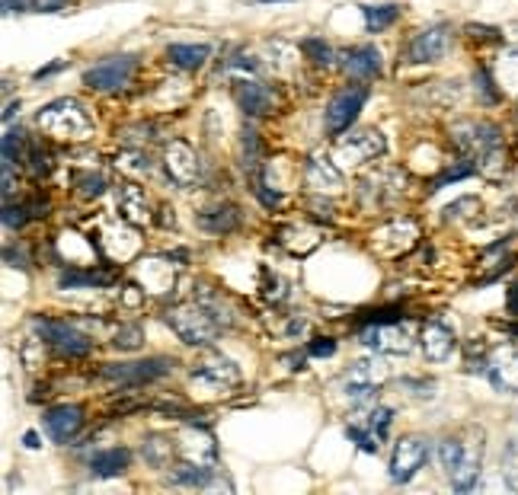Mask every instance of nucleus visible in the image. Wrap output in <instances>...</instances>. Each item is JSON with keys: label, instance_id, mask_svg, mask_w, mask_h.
I'll use <instances>...</instances> for the list:
<instances>
[{"label": "nucleus", "instance_id": "f257e3e1", "mask_svg": "<svg viewBox=\"0 0 518 495\" xmlns=\"http://www.w3.org/2000/svg\"><path fill=\"white\" fill-rule=\"evenodd\" d=\"M451 141L480 170L487 173L499 170V160H503V131L493 122H458L451 128Z\"/></svg>", "mask_w": 518, "mask_h": 495}, {"label": "nucleus", "instance_id": "f03ea898", "mask_svg": "<svg viewBox=\"0 0 518 495\" xmlns=\"http://www.w3.org/2000/svg\"><path fill=\"white\" fill-rule=\"evenodd\" d=\"M39 128L52 138H68V141H80L93 135V115L87 112V106L74 96H64L48 103L45 109H39Z\"/></svg>", "mask_w": 518, "mask_h": 495}, {"label": "nucleus", "instance_id": "7ed1b4c3", "mask_svg": "<svg viewBox=\"0 0 518 495\" xmlns=\"http://www.w3.org/2000/svg\"><path fill=\"white\" fill-rule=\"evenodd\" d=\"M164 320L192 349H202L218 339V317L202 304H176L164 313Z\"/></svg>", "mask_w": 518, "mask_h": 495}, {"label": "nucleus", "instance_id": "20e7f679", "mask_svg": "<svg viewBox=\"0 0 518 495\" xmlns=\"http://www.w3.org/2000/svg\"><path fill=\"white\" fill-rule=\"evenodd\" d=\"M32 329H36L45 345H52V349L64 358H80V355H87L93 349V342L71 323L48 320V317H32Z\"/></svg>", "mask_w": 518, "mask_h": 495}, {"label": "nucleus", "instance_id": "39448f33", "mask_svg": "<svg viewBox=\"0 0 518 495\" xmlns=\"http://www.w3.org/2000/svg\"><path fill=\"white\" fill-rule=\"evenodd\" d=\"M429 444L432 441L426 435H403L394 444V454H391V480L394 483H410L413 476L426 467Z\"/></svg>", "mask_w": 518, "mask_h": 495}, {"label": "nucleus", "instance_id": "423d86ee", "mask_svg": "<svg viewBox=\"0 0 518 495\" xmlns=\"http://www.w3.org/2000/svg\"><path fill=\"white\" fill-rule=\"evenodd\" d=\"M173 371V358H144V361H125V365H106L100 374L106 381H116L125 387H141L167 377Z\"/></svg>", "mask_w": 518, "mask_h": 495}, {"label": "nucleus", "instance_id": "0eeeda50", "mask_svg": "<svg viewBox=\"0 0 518 495\" xmlns=\"http://www.w3.org/2000/svg\"><path fill=\"white\" fill-rule=\"evenodd\" d=\"M135 55H109L103 61H96L93 68L84 74V84L90 90H100V93H112V90H122L128 80L135 74Z\"/></svg>", "mask_w": 518, "mask_h": 495}, {"label": "nucleus", "instance_id": "6e6552de", "mask_svg": "<svg viewBox=\"0 0 518 495\" xmlns=\"http://www.w3.org/2000/svg\"><path fill=\"white\" fill-rule=\"evenodd\" d=\"M368 103V87L362 84H352V87H343L327 106V135H343L349 131V125L359 119L362 106Z\"/></svg>", "mask_w": 518, "mask_h": 495}, {"label": "nucleus", "instance_id": "1a4fd4ad", "mask_svg": "<svg viewBox=\"0 0 518 495\" xmlns=\"http://www.w3.org/2000/svg\"><path fill=\"white\" fill-rule=\"evenodd\" d=\"M362 345L378 355H410L413 352V333L397 323H371L362 333Z\"/></svg>", "mask_w": 518, "mask_h": 495}, {"label": "nucleus", "instance_id": "9d476101", "mask_svg": "<svg viewBox=\"0 0 518 495\" xmlns=\"http://www.w3.org/2000/svg\"><path fill=\"white\" fill-rule=\"evenodd\" d=\"M451 48V26L439 23L429 29H419L407 45V64H432L442 61Z\"/></svg>", "mask_w": 518, "mask_h": 495}, {"label": "nucleus", "instance_id": "9b49d317", "mask_svg": "<svg viewBox=\"0 0 518 495\" xmlns=\"http://www.w3.org/2000/svg\"><path fill=\"white\" fill-rule=\"evenodd\" d=\"M387 151V141L381 131L375 128H365V131H355L346 141H339L336 147V157L339 163H346V167H362V163L375 160Z\"/></svg>", "mask_w": 518, "mask_h": 495}, {"label": "nucleus", "instance_id": "f8f14e48", "mask_svg": "<svg viewBox=\"0 0 518 495\" xmlns=\"http://www.w3.org/2000/svg\"><path fill=\"white\" fill-rule=\"evenodd\" d=\"M164 160H167V173L176 186H196L202 179V160L186 141H170Z\"/></svg>", "mask_w": 518, "mask_h": 495}, {"label": "nucleus", "instance_id": "ddd939ff", "mask_svg": "<svg viewBox=\"0 0 518 495\" xmlns=\"http://www.w3.org/2000/svg\"><path fill=\"white\" fill-rule=\"evenodd\" d=\"M208 384L212 390H228L240 381V368L234 365V361L228 355H218L212 352L208 355L202 365L192 368V384Z\"/></svg>", "mask_w": 518, "mask_h": 495}, {"label": "nucleus", "instance_id": "4468645a", "mask_svg": "<svg viewBox=\"0 0 518 495\" xmlns=\"http://www.w3.org/2000/svg\"><path fill=\"white\" fill-rule=\"evenodd\" d=\"M419 345H423V355L429 361H448L458 349V336L442 317H435L423 326V333H419Z\"/></svg>", "mask_w": 518, "mask_h": 495}, {"label": "nucleus", "instance_id": "2eb2a0df", "mask_svg": "<svg viewBox=\"0 0 518 495\" xmlns=\"http://www.w3.org/2000/svg\"><path fill=\"white\" fill-rule=\"evenodd\" d=\"M487 377L499 393H518V345H503L490 355Z\"/></svg>", "mask_w": 518, "mask_h": 495}, {"label": "nucleus", "instance_id": "dca6fc26", "mask_svg": "<svg viewBox=\"0 0 518 495\" xmlns=\"http://www.w3.org/2000/svg\"><path fill=\"white\" fill-rule=\"evenodd\" d=\"M80 428H84V409L80 406L61 403L45 412V432L58 444H71L80 435Z\"/></svg>", "mask_w": 518, "mask_h": 495}, {"label": "nucleus", "instance_id": "f3484780", "mask_svg": "<svg viewBox=\"0 0 518 495\" xmlns=\"http://www.w3.org/2000/svg\"><path fill=\"white\" fill-rule=\"evenodd\" d=\"M304 179L314 192H339L343 189V173L333 167L327 154H314L311 160H307Z\"/></svg>", "mask_w": 518, "mask_h": 495}, {"label": "nucleus", "instance_id": "a211bd4d", "mask_svg": "<svg viewBox=\"0 0 518 495\" xmlns=\"http://www.w3.org/2000/svg\"><path fill=\"white\" fill-rule=\"evenodd\" d=\"M119 211L128 224H148L151 221V205H148V195L144 189H138L135 183H125L119 186Z\"/></svg>", "mask_w": 518, "mask_h": 495}, {"label": "nucleus", "instance_id": "6ab92c4d", "mask_svg": "<svg viewBox=\"0 0 518 495\" xmlns=\"http://www.w3.org/2000/svg\"><path fill=\"white\" fill-rule=\"evenodd\" d=\"M237 103L244 109V115H266L272 109V90L259 80H240L237 84Z\"/></svg>", "mask_w": 518, "mask_h": 495}, {"label": "nucleus", "instance_id": "aec40b11", "mask_svg": "<svg viewBox=\"0 0 518 495\" xmlns=\"http://www.w3.org/2000/svg\"><path fill=\"white\" fill-rule=\"evenodd\" d=\"M346 61V71L359 80H368V77H378L381 74V52L375 45H359V48H349L343 55Z\"/></svg>", "mask_w": 518, "mask_h": 495}, {"label": "nucleus", "instance_id": "412c9836", "mask_svg": "<svg viewBox=\"0 0 518 495\" xmlns=\"http://www.w3.org/2000/svg\"><path fill=\"white\" fill-rule=\"evenodd\" d=\"M128 467H132V451L128 448H109L90 457V473L100 476V480H109V476H122Z\"/></svg>", "mask_w": 518, "mask_h": 495}, {"label": "nucleus", "instance_id": "4be33fe9", "mask_svg": "<svg viewBox=\"0 0 518 495\" xmlns=\"http://www.w3.org/2000/svg\"><path fill=\"white\" fill-rule=\"evenodd\" d=\"M480 467H483V444L477 438V444L467 448V457L461 460V467L448 476L451 486H455L458 492H471L477 486V480H480Z\"/></svg>", "mask_w": 518, "mask_h": 495}, {"label": "nucleus", "instance_id": "5701e85b", "mask_svg": "<svg viewBox=\"0 0 518 495\" xmlns=\"http://www.w3.org/2000/svg\"><path fill=\"white\" fill-rule=\"evenodd\" d=\"M208 55H212V45H183V42H176V45L167 48L170 64H176L180 71H199L202 64L208 61Z\"/></svg>", "mask_w": 518, "mask_h": 495}, {"label": "nucleus", "instance_id": "b1692460", "mask_svg": "<svg viewBox=\"0 0 518 495\" xmlns=\"http://www.w3.org/2000/svg\"><path fill=\"white\" fill-rule=\"evenodd\" d=\"M199 224L212 234H231V230L240 227V211L234 205H215L199 214Z\"/></svg>", "mask_w": 518, "mask_h": 495}, {"label": "nucleus", "instance_id": "393cba45", "mask_svg": "<svg viewBox=\"0 0 518 495\" xmlns=\"http://www.w3.org/2000/svg\"><path fill=\"white\" fill-rule=\"evenodd\" d=\"M183 454L189 464H202V467H212L215 464V444L205 432H189L183 435Z\"/></svg>", "mask_w": 518, "mask_h": 495}, {"label": "nucleus", "instance_id": "a878e982", "mask_svg": "<svg viewBox=\"0 0 518 495\" xmlns=\"http://www.w3.org/2000/svg\"><path fill=\"white\" fill-rule=\"evenodd\" d=\"M387 374H391V371H387L378 358H359V361H355V365L346 371V381L378 387V384H384V381H387Z\"/></svg>", "mask_w": 518, "mask_h": 495}, {"label": "nucleus", "instance_id": "bb28decb", "mask_svg": "<svg viewBox=\"0 0 518 495\" xmlns=\"http://www.w3.org/2000/svg\"><path fill=\"white\" fill-rule=\"evenodd\" d=\"M141 454H144V460H148L151 467L164 470L170 464V457H173L170 435H148V438H144V444H141Z\"/></svg>", "mask_w": 518, "mask_h": 495}, {"label": "nucleus", "instance_id": "cd10ccee", "mask_svg": "<svg viewBox=\"0 0 518 495\" xmlns=\"http://www.w3.org/2000/svg\"><path fill=\"white\" fill-rule=\"evenodd\" d=\"M116 282V272H61V288H106Z\"/></svg>", "mask_w": 518, "mask_h": 495}, {"label": "nucleus", "instance_id": "c85d7f7f", "mask_svg": "<svg viewBox=\"0 0 518 495\" xmlns=\"http://www.w3.org/2000/svg\"><path fill=\"white\" fill-rule=\"evenodd\" d=\"M496 80H499V87H503V93L518 99V48H512V52H506L503 58H499Z\"/></svg>", "mask_w": 518, "mask_h": 495}, {"label": "nucleus", "instance_id": "c756f323", "mask_svg": "<svg viewBox=\"0 0 518 495\" xmlns=\"http://www.w3.org/2000/svg\"><path fill=\"white\" fill-rule=\"evenodd\" d=\"M467 448H471V444L461 441V438H445V441L439 444V464H442V470H445L448 476L461 467V460L467 457Z\"/></svg>", "mask_w": 518, "mask_h": 495}, {"label": "nucleus", "instance_id": "7c9ffc66", "mask_svg": "<svg viewBox=\"0 0 518 495\" xmlns=\"http://www.w3.org/2000/svg\"><path fill=\"white\" fill-rule=\"evenodd\" d=\"M362 13H365L368 32H384V29H391L397 23L400 7L397 4H381V7H362Z\"/></svg>", "mask_w": 518, "mask_h": 495}, {"label": "nucleus", "instance_id": "2f4dec72", "mask_svg": "<svg viewBox=\"0 0 518 495\" xmlns=\"http://www.w3.org/2000/svg\"><path fill=\"white\" fill-rule=\"evenodd\" d=\"M212 476H215L212 467L186 464V467H180V470L170 476V483H176V486H208V483H212Z\"/></svg>", "mask_w": 518, "mask_h": 495}, {"label": "nucleus", "instance_id": "473e14b6", "mask_svg": "<svg viewBox=\"0 0 518 495\" xmlns=\"http://www.w3.org/2000/svg\"><path fill=\"white\" fill-rule=\"evenodd\" d=\"M391 422H394V409H387V406H371L365 416H362V425L368 428V432H375L381 441H384V435H387V428H391Z\"/></svg>", "mask_w": 518, "mask_h": 495}, {"label": "nucleus", "instance_id": "72a5a7b5", "mask_svg": "<svg viewBox=\"0 0 518 495\" xmlns=\"http://www.w3.org/2000/svg\"><path fill=\"white\" fill-rule=\"evenodd\" d=\"M474 84H477V96L483 99L487 106H496L499 99H503V87H499V80H493V74L487 68H480L474 74Z\"/></svg>", "mask_w": 518, "mask_h": 495}, {"label": "nucleus", "instance_id": "f704fd0d", "mask_svg": "<svg viewBox=\"0 0 518 495\" xmlns=\"http://www.w3.org/2000/svg\"><path fill=\"white\" fill-rule=\"evenodd\" d=\"M346 438L359 444V448H362L365 454H378V451H381V438H378L375 432H368V428H365L362 422L346 425Z\"/></svg>", "mask_w": 518, "mask_h": 495}, {"label": "nucleus", "instance_id": "c9c22d12", "mask_svg": "<svg viewBox=\"0 0 518 495\" xmlns=\"http://www.w3.org/2000/svg\"><path fill=\"white\" fill-rule=\"evenodd\" d=\"M141 342H144V329L138 323H125V326L116 329V336H112V345L122 349V352H135Z\"/></svg>", "mask_w": 518, "mask_h": 495}, {"label": "nucleus", "instance_id": "e433bc0d", "mask_svg": "<svg viewBox=\"0 0 518 495\" xmlns=\"http://www.w3.org/2000/svg\"><path fill=\"white\" fill-rule=\"evenodd\" d=\"M477 211H480V198L464 195L458 202H451L442 214H445V221H467V218H474Z\"/></svg>", "mask_w": 518, "mask_h": 495}, {"label": "nucleus", "instance_id": "4c0bfd02", "mask_svg": "<svg viewBox=\"0 0 518 495\" xmlns=\"http://www.w3.org/2000/svg\"><path fill=\"white\" fill-rule=\"evenodd\" d=\"M301 52L307 55V61L320 64V68H330V64H333V48L327 42H320V39H304Z\"/></svg>", "mask_w": 518, "mask_h": 495}, {"label": "nucleus", "instance_id": "58836bf2", "mask_svg": "<svg viewBox=\"0 0 518 495\" xmlns=\"http://www.w3.org/2000/svg\"><path fill=\"white\" fill-rule=\"evenodd\" d=\"M474 170H477V167H474V160H464L461 167H448V170H445V173H442L439 179H435V183H432V189H429V192H439V189H442L445 183H458V179L471 176Z\"/></svg>", "mask_w": 518, "mask_h": 495}, {"label": "nucleus", "instance_id": "ea45409f", "mask_svg": "<svg viewBox=\"0 0 518 495\" xmlns=\"http://www.w3.org/2000/svg\"><path fill=\"white\" fill-rule=\"evenodd\" d=\"M20 147H23L20 131H7L4 135V170H13L16 157H20Z\"/></svg>", "mask_w": 518, "mask_h": 495}, {"label": "nucleus", "instance_id": "a19ab883", "mask_svg": "<svg viewBox=\"0 0 518 495\" xmlns=\"http://www.w3.org/2000/svg\"><path fill=\"white\" fill-rule=\"evenodd\" d=\"M244 167L247 170L259 167V138L253 128H244Z\"/></svg>", "mask_w": 518, "mask_h": 495}, {"label": "nucleus", "instance_id": "79ce46f5", "mask_svg": "<svg viewBox=\"0 0 518 495\" xmlns=\"http://www.w3.org/2000/svg\"><path fill=\"white\" fill-rule=\"evenodd\" d=\"M29 163H32V173L36 176H45L48 170H52V163H48V154L42 151V144L39 141H29Z\"/></svg>", "mask_w": 518, "mask_h": 495}, {"label": "nucleus", "instance_id": "37998d69", "mask_svg": "<svg viewBox=\"0 0 518 495\" xmlns=\"http://www.w3.org/2000/svg\"><path fill=\"white\" fill-rule=\"evenodd\" d=\"M77 189H80V195H84V198H96V195H103L106 183H103V176L87 173V176H77Z\"/></svg>", "mask_w": 518, "mask_h": 495}, {"label": "nucleus", "instance_id": "c03bdc74", "mask_svg": "<svg viewBox=\"0 0 518 495\" xmlns=\"http://www.w3.org/2000/svg\"><path fill=\"white\" fill-rule=\"evenodd\" d=\"M122 167L135 170V173H151V160H148V154H141V151H128V154H122Z\"/></svg>", "mask_w": 518, "mask_h": 495}, {"label": "nucleus", "instance_id": "a18cd8bd", "mask_svg": "<svg viewBox=\"0 0 518 495\" xmlns=\"http://www.w3.org/2000/svg\"><path fill=\"white\" fill-rule=\"evenodd\" d=\"M26 214H29V208H23V205L13 208V205L7 202V205H4V227H10V230H13V227H23V224H26Z\"/></svg>", "mask_w": 518, "mask_h": 495}, {"label": "nucleus", "instance_id": "49530a36", "mask_svg": "<svg viewBox=\"0 0 518 495\" xmlns=\"http://www.w3.org/2000/svg\"><path fill=\"white\" fill-rule=\"evenodd\" d=\"M467 36H474L477 42H499L503 32L493 29V26H467Z\"/></svg>", "mask_w": 518, "mask_h": 495}, {"label": "nucleus", "instance_id": "de8ad7c7", "mask_svg": "<svg viewBox=\"0 0 518 495\" xmlns=\"http://www.w3.org/2000/svg\"><path fill=\"white\" fill-rule=\"evenodd\" d=\"M333 352H336L333 339H314L311 345H307V355H314V358H330Z\"/></svg>", "mask_w": 518, "mask_h": 495}, {"label": "nucleus", "instance_id": "09e8293b", "mask_svg": "<svg viewBox=\"0 0 518 495\" xmlns=\"http://www.w3.org/2000/svg\"><path fill=\"white\" fill-rule=\"evenodd\" d=\"M4 262H7V266L10 269H29V259H26V253L23 250H13V246H7V250H4Z\"/></svg>", "mask_w": 518, "mask_h": 495}, {"label": "nucleus", "instance_id": "8fccbe9b", "mask_svg": "<svg viewBox=\"0 0 518 495\" xmlns=\"http://www.w3.org/2000/svg\"><path fill=\"white\" fill-rule=\"evenodd\" d=\"M61 68H68V61H55V64H48V68H39L36 74H32V77H36V80H45V77H52V74H58Z\"/></svg>", "mask_w": 518, "mask_h": 495}, {"label": "nucleus", "instance_id": "3c124183", "mask_svg": "<svg viewBox=\"0 0 518 495\" xmlns=\"http://www.w3.org/2000/svg\"><path fill=\"white\" fill-rule=\"evenodd\" d=\"M29 4H36V7H42V10H55V7L64 4V0H29Z\"/></svg>", "mask_w": 518, "mask_h": 495}, {"label": "nucleus", "instance_id": "603ef678", "mask_svg": "<svg viewBox=\"0 0 518 495\" xmlns=\"http://www.w3.org/2000/svg\"><path fill=\"white\" fill-rule=\"evenodd\" d=\"M23 444H26V448H32V451H36V448H42V444H39V435H36V432H26V435H23Z\"/></svg>", "mask_w": 518, "mask_h": 495}, {"label": "nucleus", "instance_id": "864d4df0", "mask_svg": "<svg viewBox=\"0 0 518 495\" xmlns=\"http://www.w3.org/2000/svg\"><path fill=\"white\" fill-rule=\"evenodd\" d=\"M23 4H29V0H4V13H13V10H20Z\"/></svg>", "mask_w": 518, "mask_h": 495}, {"label": "nucleus", "instance_id": "5fc2aeb1", "mask_svg": "<svg viewBox=\"0 0 518 495\" xmlns=\"http://www.w3.org/2000/svg\"><path fill=\"white\" fill-rule=\"evenodd\" d=\"M509 310H512V313H518V285L512 288V297H509Z\"/></svg>", "mask_w": 518, "mask_h": 495}, {"label": "nucleus", "instance_id": "6e6d98bb", "mask_svg": "<svg viewBox=\"0 0 518 495\" xmlns=\"http://www.w3.org/2000/svg\"><path fill=\"white\" fill-rule=\"evenodd\" d=\"M256 4H288V0H256Z\"/></svg>", "mask_w": 518, "mask_h": 495}]
</instances>
